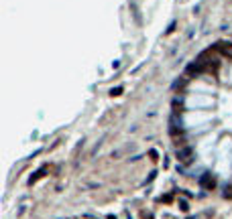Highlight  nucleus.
Segmentation results:
<instances>
[{
	"mask_svg": "<svg viewBox=\"0 0 232 219\" xmlns=\"http://www.w3.org/2000/svg\"><path fill=\"white\" fill-rule=\"evenodd\" d=\"M199 187H202V189H206V191L216 189V177L206 171L204 174H199Z\"/></svg>",
	"mask_w": 232,
	"mask_h": 219,
	"instance_id": "1",
	"label": "nucleus"
},
{
	"mask_svg": "<svg viewBox=\"0 0 232 219\" xmlns=\"http://www.w3.org/2000/svg\"><path fill=\"white\" fill-rule=\"evenodd\" d=\"M169 134H171V136L183 134V124H181V120L177 118V114H173L169 118Z\"/></svg>",
	"mask_w": 232,
	"mask_h": 219,
	"instance_id": "2",
	"label": "nucleus"
},
{
	"mask_svg": "<svg viewBox=\"0 0 232 219\" xmlns=\"http://www.w3.org/2000/svg\"><path fill=\"white\" fill-rule=\"evenodd\" d=\"M191 154H194V148H191V146H179L177 152H175L177 160H181V162H187L191 158Z\"/></svg>",
	"mask_w": 232,
	"mask_h": 219,
	"instance_id": "3",
	"label": "nucleus"
},
{
	"mask_svg": "<svg viewBox=\"0 0 232 219\" xmlns=\"http://www.w3.org/2000/svg\"><path fill=\"white\" fill-rule=\"evenodd\" d=\"M218 51H220L224 57L232 59V45L230 43H218Z\"/></svg>",
	"mask_w": 232,
	"mask_h": 219,
	"instance_id": "4",
	"label": "nucleus"
},
{
	"mask_svg": "<svg viewBox=\"0 0 232 219\" xmlns=\"http://www.w3.org/2000/svg\"><path fill=\"white\" fill-rule=\"evenodd\" d=\"M45 173H47V166H41V168H39L37 173H33V174H31V177H29V185L37 183V181H39L41 177H45Z\"/></svg>",
	"mask_w": 232,
	"mask_h": 219,
	"instance_id": "5",
	"label": "nucleus"
},
{
	"mask_svg": "<svg viewBox=\"0 0 232 219\" xmlns=\"http://www.w3.org/2000/svg\"><path fill=\"white\" fill-rule=\"evenodd\" d=\"M185 83H187L185 77H181V79H175V81H173V89H175V92H177V89H183V87H185Z\"/></svg>",
	"mask_w": 232,
	"mask_h": 219,
	"instance_id": "6",
	"label": "nucleus"
},
{
	"mask_svg": "<svg viewBox=\"0 0 232 219\" xmlns=\"http://www.w3.org/2000/svg\"><path fill=\"white\" fill-rule=\"evenodd\" d=\"M179 112H183V102L181 100H173V114H179Z\"/></svg>",
	"mask_w": 232,
	"mask_h": 219,
	"instance_id": "7",
	"label": "nucleus"
},
{
	"mask_svg": "<svg viewBox=\"0 0 232 219\" xmlns=\"http://www.w3.org/2000/svg\"><path fill=\"white\" fill-rule=\"evenodd\" d=\"M177 205H179V209H181L183 213H187V211H189V203H187L185 199H179V201H177Z\"/></svg>",
	"mask_w": 232,
	"mask_h": 219,
	"instance_id": "8",
	"label": "nucleus"
},
{
	"mask_svg": "<svg viewBox=\"0 0 232 219\" xmlns=\"http://www.w3.org/2000/svg\"><path fill=\"white\" fill-rule=\"evenodd\" d=\"M224 199H232V185L224 187Z\"/></svg>",
	"mask_w": 232,
	"mask_h": 219,
	"instance_id": "9",
	"label": "nucleus"
},
{
	"mask_svg": "<svg viewBox=\"0 0 232 219\" xmlns=\"http://www.w3.org/2000/svg\"><path fill=\"white\" fill-rule=\"evenodd\" d=\"M149 156H151V160H157L159 154H157V150H149Z\"/></svg>",
	"mask_w": 232,
	"mask_h": 219,
	"instance_id": "10",
	"label": "nucleus"
},
{
	"mask_svg": "<svg viewBox=\"0 0 232 219\" xmlns=\"http://www.w3.org/2000/svg\"><path fill=\"white\" fill-rule=\"evenodd\" d=\"M120 93H122V87H116V89L110 92V95H120Z\"/></svg>",
	"mask_w": 232,
	"mask_h": 219,
	"instance_id": "11",
	"label": "nucleus"
},
{
	"mask_svg": "<svg viewBox=\"0 0 232 219\" xmlns=\"http://www.w3.org/2000/svg\"><path fill=\"white\" fill-rule=\"evenodd\" d=\"M171 199H173V197H171V195H165V197H163V199H161V201H165V203H171Z\"/></svg>",
	"mask_w": 232,
	"mask_h": 219,
	"instance_id": "12",
	"label": "nucleus"
},
{
	"mask_svg": "<svg viewBox=\"0 0 232 219\" xmlns=\"http://www.w3.org/2000/svg\"><path fill=\"white\" fill-rule=\"evenodd\" d=\"M155 177H157V173H155V171H153V173L149 174V179H147V181H149V183H151V181H153V179H155Z\"/></svg>",
	"mask_w": 232,
	"mask_h": 219,
	"instance_id": "13",
	"label": "nucleus"
},
{
	"mask_svg": "<svg viewBox=\"0 0 232 219\" xmlns=\"http://www.w3.org/2000/svg\"><path fill=\"white\" fill-rule=\"evenodd\" d=\"M187 219H191V217H187Z\"/></svg>",
	"mask_w": 232,
	"mask_h": 219,
	"instance_id": "14",
	"label": "nucleus"
}]
</instances>
